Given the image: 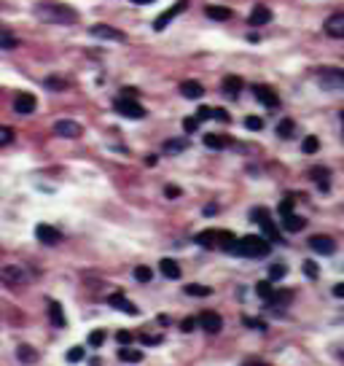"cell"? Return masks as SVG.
Segmentation results:
<instances>
[{"mask_svg": "<svg viewBox=\"0 0 344 366\" xmlns=\"http://www.w3.org/2000/svg\"><path fill=\"white\" fill-rule=\"evenodd\" d=\"M159 269H161V275H164L167 280H178L180 277V267H178V261H172V259H161Z\"/></svg>", "mask_w": 344, "mask_h": 366, "instance_id": "cell-17", "label": "cell"}, {"mask_svg": "<svg viewBox=\"0 0 344 366\" xmlns=\"http://www.w3.org/2000/svg\"><path fill=\"white\" fill-rule=\"evenodd\" d=\"M320 81H323V87H339V83H344V76L336 70H323Z\"/></svg>", "mask_w": 344, "mask_h": 366, "instance_id": "cell-25", "label": "cell"}, {"mask_svg": "<svg viewBox=\"0 0 344 366\" xmlns=\"http://www.w3.org/2000/svg\"><path fill=\"white\" fill-rule=\"evenodd\" d=\"M234 253H240L245 259H264L272 253V242L266 237H261V234H245L242 240H237Z\"/></svg>", "mask_w": 344, "mask_h": 366, "instance_id": "cell-2", "label": "cell"}, {"mask_svg": "<svg viewBox=\"0 0 344 366\" xmlns=\"http://www.w3.org/2000/svg\"><path fill=\"white\" fill-rule=\"evenodd\" d=\"M196 245H202V248H218V232H215V229L199 232V234H196Z\"/></svg>", "mask_w": 344, "mask_h": 366, "instance_id": "cell-20", "label": "cell"}, {"mask_svg": "<svg viewBox=\"0 0 344 366\" xmlns=\"http://www.w3.org/2000/svg\"><path fill=\"white\" fill-rule=\"evenodd\" d=\"M245 127L250 129V132H261V129H264V119H258V116H247V119H245Z\"/></svg>", "mask_w": 344, "mask_h": 366, "instance_id": "cell-36", "label": "cell"}, {"mask_svg": "<svg viewBox=\"0 0 344 366\" xmlns=\"http://www.w3.org/2000/svg\"><path fill=\"white\" fill-rule=\"evenodd\" d=\"M215 213H218L215 205H207V208H205V215H215Z\"/></svg>", "mask_w": 344, "mask_h": 366, "instance_id": "cell-53", "label": "cell"}, {"mask_svg": "<svg viewBox=\"0 0 344 366\" xmlns=\"http://www.w3.org/2000/svg\"><path fill=\"white\" fill-rule=\"evenodd\" d=\"M213 119H218V121H232V119H228V110H226V108H213Z\"/></svg>", "mask_w": 344, "mask_h": 366, "instance_id": "cell-45", "label": "cell"}, {"mask_svg": "<svg viewBox=\"0 0 344 366\" xmlns=\"http://www.w3.org/2000/svg\"><path fill=\"white\" fill-rule=\"evenodd\" d=\"M293 132H296L293 119H282L280 124H277V135H280V137H293Z\"/></svg>", "mask_w": 344, "mask_h": 366, "instance_id": "cell-30", "label": "cell"}, {"mask_svg": "<svg viewBox=\"0 0 344 366\" xmlns=\"http://www.w3.org/2000/svg\"><path fill=\"white\" fill-rule=\"evenodd\" d=\"M242 87H245V83H242L240 76H226V78H223V92H226L228 97H237V95L242 92Z\"/></svg>", "mask_w": 344, "mask_h": 366, "instance_id": "cell-18", "label": "cell"}, {"mask_svg": "<svg viewBox=\"0 0 344 366\" xmlns=\"http://www.w3.org/2000/svg\"><path fill=\"white\" fill-rule=\"evenodd\" d=\"M318 148H320V140L309 135V137H304V143H301V151L304 154H318Z\"/></svg>", "mask_w": 344, "mask_h": 366, "instance_id": "cell-31", "label": "cell"}, {"mask_svg": "<svg viewBox=\"0 0 344 366\" xmlns=\"http://www.w3.org/2000/svg\"><path fill=\"white\" fill-rule=\"evenodd\" d=\"M151 277H154V269H151V267H137L135 269V280H137V283H151Z\"/></svg>", "mask_w": 344, "mask_h": 366, "instance_id": "cell-34", "label": "cell"}, {"mask_svg": "<svg viewBox=\"0 0 344 366\" xmlns=\"http://www.w3.org/2000/svg\"><path fill=\"white\" fill-rule=\"evenodd\" d=\"M210 116H213V108L199 105V110H196V119H199V121H205V119H210Z\"/></svg>", "mask_w": 344, "mask_h": 366, "instance_id": "cell-46", "label": "cell"}, {"mask_svg": "<svg viewBox=\"0 0 344 366\" xmlns=\"http://www.w3.org/2000/svg\"><path fill=\"white\" fill-rule=\"evenodd\" d=\"M293 213V202L291 200H285V202H280V215L285 218V215H291Z\"/></svg>", "mask_w": 344, "mask_h": 366, "instance_id": "cell-48", "label": "cell"}, {"mask_svg": "<svg viewBox=\"0 0 344 366\" xmlns=\"http://www.w3.org/2000/svg\"><path fill=\"white\" fill-rule=\"evenodd\" d=\"M207 16L215 22H226V19H232V11L226 6H207Z\"/></svg>", "mask_w": 344, "mask_h": 366, "instance_id": "cell-24", "label": "cell"}, {"mask_svg": "<svg viewBox=\"0 0 344 366\" xmlns=\"http://www.w3.org/2000/svg\"><path fill=\"white\" fill-rule=\"evenodd\" d=\"M199 323L194 321V318H186V321L183 323H180V328H183V331H194V328H196Z\"/></svg>", "mask_w": 344, "mask_h": 366, "instance_id": "cell-49", "label": "cell"}, {"mask_svg": "<svg viewBox=\"0 0 344 366\" xmlns=\"http://www.w3.org/2000/svg\"><path fill=\"white\" fill-rule=\"evenodd\" d=\"M35 237L41 240L43 245H60V242H62V232L49 227V223H38V227H35Z\"/></svg>", "mask_w": 344, "mask_h": 366, "instance_id": "cell-6", "label": "cell"}, {"mask_svg": "<svg viewBox=\"0 0 344 366\" xmlns=\"http://www.w3.org/2000/svg\"><path fill=\"white\" fill-rule=\"evenodd\" d=\"M188 148V140H178V137H172L164 143V151L167 154H180V151H186Z\"/></svg>", "mask_w": 344, "mask_h": 366, "instance_id": "cell-29", "label": "cell"}, {"mask_svg": "<svg viewBox=\"0 0 344 366\" xmlns=\"http://www.w3.org/2000/svg\"><path fill=\"white\" fill-rule=\"evenodd\" d=\"M186 6H188V0H178L175 6H169L167 11H164V14H161L159 19L154 22V30H156V33H161V30H164V27H167L172 19H175V16H178L180 11H186Z\"/></svg>", "mask_w": 344, "mask_h": 366, "instance_id": "cell-9", "label": "cell"}, {"mask_svg": "<svg viewBox=\"0 0 344 366\" xmlns=\"http://www.w3.org/2000/svg\"><path fill=\"white\" fill-rule=\"evenodd\" d=\"M255 294L264 299V302H272V296H274V288L269 280H261V283H255Z\"/></svg>", "mask_w": 344, "mask_h": 366, "instance_id": "cell-28", "label": "cell"}, {"mask_svg": "<svg viewBox=\"0 0 344 366\" xmlns=\"http://www.w3.org/2000/svg\"><path fill=\"white\" fill-rule=\"evenodd\" d=\"M54 132L60 135V137H68V140H75V137H81V124L78 121H73V119H60L54 124Z\"/></svg>", "mask_w": 344, "mask_h": 366, "instance_id": "cell-5", "label": "cell"}, {"mask_svg": "<svg viewBox=\"0 0 344 366\" xmlns=\"http://www.w3.org/2000/svg\"><path fill=\"white\" fill-rule=\"evenodd\" d=\"M228 140H232V137H226V135H213V132H210V135H205V146L213 148V151H221V148L228 146Z\"/></svg>", "mask_w": 344, "mask_h": 366, "instance_id": "cell-22", "label": "cell"}, {"mask_svg": "<svg viewBox=\"0 0 344 366\" xmlns=\"http://www.w3.org/2000/svg\"><path fill=\"white\" fill-rule=\"evenodd\" d=\"M261 227H264V234H266V240H269V242H280V232H277V227H274L272 221H264Z\"/></svg>", "mask_w": 344, "mask_h": 366, "instance_id": "cell-32", "label": "cell"}, {"mask_svg": "<svg viewBox=\"0 0 344 366\" xmlns=\"http://www.w3.org/2000/svg\"><path fill=\"white\" fill-rule=\"evenodd\" d=\"M304 275H307L309 280H314L318 277V264H314V261H304Z\"/></svg>", "mask_w": 344, "mask_h": 366, "instance_id": "cell-41", "label": "cell"}, {"mask_svg": "<svg viewBox=\"0 0 344 366\" xmlns=\"http://www.w3.org/2000/svg\"><path fill=\"white\" fill-rule=\"evenodd\" d=\"M142 342H146V345H159L161 336H151V334H146V336H142Z\"/></svg>", "mask_w": 344, "mask_h": 366, "instance_id": "cell-51", "label": "cell"}, {"mask_svg": "<svg viewBox=\"0 0 344 366\" xmlns=\"http://www.w3.org/2000/svg\"><path fill=\"white\" fill-rule=\"evenodd\" d=\"M247 22H250L253 27H261V24H269L272 22V11L266 6H255L253 11H250V16H247Z\"/></svg>", "mask_w": 344, "mask_h": 366, "instance_id": "cell-15", "label": "cell"}, {"mask_svg": "<svg viewBox=\"0 0 344 366\" xmlns=\"http://www.w3.org/2000/svg\"><path fill=\"white\" fill-rule=\"evenodd\" d=\"M94 38H102V41H127V35H124L121 30H116V27H110V24H94L92 30H89Z\"/></svg>", "mask_w": 344, "mask_h": 366, "instance_id": "cell-10", "label": "cell"}, {"mask_svg": "<svg viewBox=\"0 0 344 366\" xmlns=\"http://www.w3.org/2000/svg\"><path fill=\"white\" fill-rule=\"evenodd\" d=\"M113 108H116L121 116H127V119H146V108H142L135 97H124L121 95L116 102H113Z\"/></svg>", "mask_w": 344, "mask_h": 366, "instance_id": "cell-4", "label": "cell"}, {"mask_svg": "<svg viewBox=\"0 0 344 366\" xmlns=\"http://www.w3.org/2000/svg\"><path fill=\"white\" fill-rule=\"evenodd\" d=\"M38 19L43 22H54V24H75L78 22V11L65 3H41L35 8Z\"/></svg>", "mask_w": 344, "mask_h": 366, "instance_id": "cell-1", "label": "cell"}, {"mask_svg": "<svg viewBox=\"0 0 344 366\" xmlns=\"http://www.w3.org/2000/svg\"><path fill=\"white\" fill-rule=\"evenodd\" d=\"M16 358H19V363H35L38 361V350L30 347V345H19L16 347Z\"/></svg>", "mask_w": 344, "mask_h": 366, "instance_id": "cell-19", "label": "cell"}, {"mask_svg": "<svg viewBox=\"0 0 344 366\" xmlns=\"http://www.w3.org/2000/svg\"><path fill=\"white\" fill-rule=\"evenodd\" d=\"M188 296H210V288L207 286H199V283H191V286H186L183 288Z\"/></svg>", "mask_w": 344, "mask_h": 366, "instance_id": "cell-33", "label": "cell"}, {"mask_svg": "<svg viewBox=\"0 0 344 366\" xmlns=\"http://www.w3.org/2000/svg\"><path fill=\"white\" fill-rule=\"evenodd\" d=\"M46 87L60 92V89H65V87H68V81H65L62 76H49V78H46Z\"/></svg>", "mask_w": 344, "mask_h": 366, "instance_id": "cell-37", "label": "cell"}, {"mask_svg": "<svg viewBox=\"0 0 344 366\" xmlns=\"http://www.w3.org/2000/svg\"><path fill=\"white\" fill-rule=\"evenodd\" d=\"M333 296L344 299V283H336V286H333Z\"/></svg>", "mask_w": 344, "mask_h": 366, "instance_id": "cell-52", "label": "cell"}, {"mask_svg": "<svg viewBox=\"0 0 344 366\" xmlns=\"http://www.w3.org/2000/svg\"><path fill=\"white\" fill-rule=\"evenodd\" d=\"M242 366H266V363H258V361H247V363H242Z\"/></svg>", "mask_w": 344, "mask_h": 366, "instance_id": "cell-55", "label": "cell"}, {"mask_svg": "<svg viewBox=\"0 0 344 366\" xmlns=\"http://www.w3.org/2000/svg\"><path fill=\"white\" fill-rule=\"evenodd\" d=\"M341 119H344V110H341Z\"/></svg>", "mask_w": 344, "mask_h": 366, "instance_id": "cell-56", "label": "cell"}, {"mask_svg": "<svg viewBox=\"0 0 344 366\" xmlns=\"http://www.w3.org/2000/svg\"><path fill=\"white\" fill-rule=\"evenodd\" d=\"M309 248L314 253H320V256H331V253H336V242L326 234H312L309 237Z\"/></svg>", "mask_w": 344, "mask_h": 366, "instance_id": "cell-7", "label": "cell"}, {"mask_svg": "<svg viewBox=\"0 0 344 366\" xmlns=\"http://www.w3.org/2000/svg\"><path fill=\"white\" fill-rule=\"evenodd\" d=\"M11 140H14V129H8V127H0V146L11 143Z\"/></svg>", "mask_w": 344, "mask_h": 366, "instance_id": "cell-42", "label": "cell"}, {"mask_svg": "<svg viewBox=\"0 0 344 366\" xmlns=\"http://www.w3.org/2000/svg\"><path fill=\"white\" fill-rule=\"evenodd\" d=\"M14 110L16 114H22V116H27V114H33L35 110V95H16V100H14Z\"/></svg>", "mask_w": 344, "mask_h": 366, "instance_id": "cell-14", "label": "cell"}, {"mask_svg": "<svg viewBox=\"0 0 344 366\" xmlns=\"http://www.w3.org/2000/svg\"><path fill=\"white\" fill-rule=\"evenodd\" d=\"M326 33L331 38H344V11H333L326 19Z\"/></svg>", "mask_w": 344, "mask_h": 366, "instance_id": "cell-12", "label": "cell"}, {"mask_svg": "<svg viewBox=\"0 0 344 366\" xmlns=\"http://www.w3.org/2000/svg\"><path fill=\"white\" fill-rule=\"evenodd\" d=\"M83 358V347H73V350H68V361L70 363H78Z\"/></svg>", "mask_w": 344, "mask_h": 366, "instance_id": "cell-43", "label": "cell"}, {"mask_svg": "<svg viewBox=\"0 0 344 366\" xmlns=\"http://www.w3.org/2000/svg\"><path fill=\"white\" fill-rule=\"evenodd\" d=\"M180 95H183L186 100H199L205 95V87L199 81H183L180 83Z\"/></svg>", "mask_w": 344, "mask_h": 366, "instance_id": "cell-16", "label": "cell"}, {"mask_svg": "<svg viewBox=\"0 0 344 366\" xmlns=\"http://www.w3.org/2000/svg\"><path fill=\"white\" fill-rule=\"evenodd\" d=\"M164 194L169 196V200H175V196H180V189H178V186H167Z\"/></svg>", "mask_w": 344, "mask_h": 366, "instance_id": "cell-50", "label": "cell"}, {"mask_svg": "<svg viewBox=\"0 0 344 366\" xmlns=\"http://www.w3.org/2000/svg\"><path fill=\"white\" fill-rule=\"evenodd\" d=\"M282 227H285V232H301L304 227H307V221L301 218V215H285L282 218Z\"/></svg>", "mask_w": 344, "mask_h": 366, "instance_id": "cell-23", "label": "cell"}, {"mask_svg": "<svg viewBox=\"0 0 344 366\" xmlns=\"http://www.w3.org/2000/svg\"><path fill=\"white\" fill-rule=\"evenodd\" d=\"M250 218H253V221H261V223H264V221H269V213H266L264 208H258V210H253V213H250Z\"/></svg>", "mask_w": 344, "mask_h": 366, "instance_id": "cell-44", "label": "cell"}, {"mask_svg": "<svg viewBox=\"0 0 344 366\" xmlns=\"http://www.w3.org/2000/svg\"><path fill=\"white\" fill-rule=\"evenodd\" d=\"M196 323L202 326V331H207V334H218L223 328V321H221V315L218 313H213V309H207V313H202L196 318Z\"/></svg>", "mask_w": 344, "mask_h": 366, "instance_id": "cell-8", "label": "cell"}, {"mask_svg": "<svg viewBox=\"0 0 344 366\" xmlns=\"http://www.w3.org/2000/svg\"><path fill=\"white\" fill-rule=\"evenodd\" d=\"M0 283L8 286V288H22L27 283V269L16 267V264H8L0 269Z\"/></svg>", "mask_w": 344, "mask_h": 366, "instance_id": "cell-3", "label": "cell"}, {"mask_svg": "<svg viewBox=\"0 0 344 366\" xmlns=\"http://www.w3.org/2000/svg\"><path fill=\"white\" fill-rule=\"evenodd\" d=\"M49 315H51V323L56 328L65 326V313H62V304L60 302H49Z\"/></svg>", "mask_w": 344, "mask_h": 366, "instance_id": "cell-26", "label": "cell"}, {"mask_svg": "<svg viewBox=\"0 0 344 366\" xmlns=\"http://www.w3.org/2000/svg\"><path fill=\"white\" fill-rule=\"evenodd\" d=\"M253 95H255L258 102H264L266 108H277V105H280V97L274 95V89L264 87V83H255V87H253Z\"/></svg>", "mask_w": 344, "mask_h": 366, "instance_id": "cell-11", "label": "cell"}, {"mask_svg": "<svg viewBox=\"0 0 344 366\" xmlns=\"http://www.w3.org/2000/svg\"><path fill=\"white\" fill-rule=\"evenodd\" d=\"M183 129H186V132H196V129H199V119L196 116H186L183 119Z\"/></svg>", "mask_w": 344, "mask_h": 366, "instance_id": "cell-40", "label": "cell"}, {"mask_svg": "<svg viewBox=\"0 0 344 366\" xmlns=\"http://www.w3.org/2000/svg\"><path fill=\"white\" fill-rule=\"evenodd\" d=\"M119 358H121L124 363H140V361H142V353H140V350H132V347H121V350H119Z\"/></svg>", "mask_w": 344, "mask_h": 366, "instance_id": "cell-27", "label": "cell"}, {"mask_svg": "<svg viewBox=\"0 0 344 366\" xmlns=\"http://www.w3.org/2000/svg\"><path fill=\"white\" fill-rule=\"evenodd\" d=\"M218 248L226 250V253H234L237 250V237L232 232H218Z\"/></svg>", "mask_w": 344, "mask_h": 366, "instance_id": "cell-21", "label": "cell"}, {"mask_svg": "<svg viewBox=\"0 0 344 366\" xmlns=\"http://www.w3.org/2000/svg\"><path fill=\"white\" fill-rule=\"evenodd\" d=\"M285 275H288V267L285 264H272L269 267V280H282Z\"/></svg>", "mask_w": 344, "mask_h": 366, "instance_id": "cell-35", "label": "cell"}, {"mask_svg": "<svg viewBox=\"0 0 344 366\" xmlns=\"http://www.w3.org/2000/svg\"><path fill=\"white\" fill-rule=\"evenodd\" d=\"M19 41L14 38V35H8V33H0V49H16Z\"/></svg>", "mask_w": 344, "mask_h": 366, "instance_id": "cell-38", "label": "cell"}, {"mask_svg": "<svg viewBox=\"0 0 344 366\" xmlns=\"http://www.w3.org/2000/svg\"><path fill=\"white\" fill-rule=\"evenodd\" d=\"M108 304H110V307H116V309H121V313H127V315H137V307L132 304L129 299L121 294V291H116V294H110V296H108Z\"/></svg>", "mask_w": 344, "mask_h": 366, "instance_id": "cell-13", "label": "cell"}, {"mask_svg": "<svg viewBox=\"0 0 344 366\" xmlns=\"http://www.w3.org/2000/svg\"><path fill=\"white\" fill-rule=\"evenodd\" d=\"M132 3H137V6H151L154 0H132Z\"/></svg>", "mask_w": 344, "mask_h": 366, "instance_id": "cell-54", "label": "cell"}, {"mask_svg": "<svg viewBox=\"0 0 344 366\" xmlns=\"http://www.w3.org/2000/svg\"><path fill=\"white\" fill-rule=\"evenodd\" d=\"M102 342H105V331H102V328H97V331L89 334V345H92V347H100Z\"/></svg>", "mask_w": 344, "mask_h": 366, "instance_id": "cell-39", "label": "cell"}, {"mask_svg": "<svg viewBox=\"0 0 344 366\" xmlns=\"http://www.w3.org/2000/svg\"><path fill=\"white\" fill-rule=\"evenodd\" d=\"M116 340H119L121 345H129L132 340H135V334H132V331H119V334H116Z\"/></svg>", "mask_w": 344, "mask_h": 366, "instance_id": "cell-47", "label": "cell"}]
</instances>
